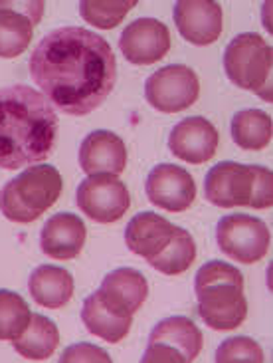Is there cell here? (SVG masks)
<instances>
[{"instance_id":"cell-24","label":"cell","mask_w":273,"mask_h":363,"mask_svg":"<svg viewBox=\"0 0 273 363\" xmlns=\"http://www.w3.org/2000/svg\"><path fill=\"white\" fill-rule=\"evenodd\" d=\"M196 258V245L194 238L190 236L188 230L178 226V233H176L175 240L168 245L163 255L158 256L156 260L151 262V266L163 272L166 276H176L186 272Z\"/></svg>"},{"instance_id":"cell-20","label":"cell","mask_w":273,"mask_h":363,"mask_svg":"<svg viewBox=\"0 0 273 363\" xmlns=\"http://www.w3.org/2000/svg\"><path fill=\"white\" fill-rule=\"evenodd\" d=\"M34 302L50 310H59L68 304L74 294V278L59 266H38L28 280Z\"/></svg>"},{"instance_id":"cell-27","label":"cell","mask_w":273,"mask_h":363,"mask_svg":"<svg viewBox=\"0 0 273 363\" xmlns=\"http://www.w3.org/2000/svg\"><path fill=\"white\" fill-rule=\"evenodd\" d=\"M214 359L218 363H262L264 350L252 337L240 335L222 342Z\"/></svg>"},{"instance_id":"cell-19","label":"cell","mask_w":273,"mask_h":363,"mask_svg":"<svg viewBox=\"0 0 273 363\" xmlns=\"http://www.w3.org/2000/svg\"><path fill=\"white\" fill-rule=\"evenodd\" d=\"M86 225L78 215L59 213L48 218V223L42 228L40 246L42 252L54 260H71L81 252L86 245Z\"/></svg>"},{"instance_id":"cell-4","label":"cell","mask_w":273,"mask_h":363,"mask_svg":"<svg viewBox=\"0 0 273 363\" xmlns=\"http://www.w3.org/2000/svg\"><path fill=\"white\" fill-rule=\"evenodd\" d=\"M204 193L206 199L220 208H269L273 205V173L272 169L260 165L224 161L208 171Z\"/></svg>"},{"instance_id":"cell-14","label":"cell","mask_w":273,"mask_h":363,"mask_svg":"<svg viewBox=\"0 0 273 363\" xmlns=\"http://www.w3.org/2000/svg\"><path fill=\"white\" fill-rule=\"evenodd\" d=\"M44 2H0V58H16L28 48Z\"/></svg>"},{"instance_id":"cell-28","label":"cell","mask_w":273,"mask_h":363,"mask_svg":"<svg viewBox=\"0 0 273 363\" xmlns=\"http://www.w3.org/2000/svg\"><path fill=\"white\" fill-rule=\"evenodd\" d=\"M69 362H101V363H109L111 357L108 355V352H103L101 347L91 344H76L68 347L62 357H59V363H69Z\"/></svg>"},{"instance_id":"cell-26","label":"cell","mask_w":273,"mask_h":363,"mask_svg":"<svg viewBox=\"0 0 273 363\" xmlns=\"http://www.w3.org/2000/svg\"><path fill=\"white\" fill-rule=\"evenodd\" d=\"M135 0H81L79 2V14L88 24H93L95 28L111 30L119 26L123 18L129 14V10L135 9Z\"/></svg>"},{"instance_id":"cell-7","label":"cell","mask_w":273,"mask_h":363,"mask_svg":"<svg viewBox=\"0 0 273 363\" xmlns=\"http://www.w3.org/2000/svg\"><path fill=\"white\" fill-rule=\"evenodd\" d=\"M202 332L185 315H173L155 325L149 335L143 363H192L202 352Z\"/></svg>"},{"instance_id":"cell-16","label":"cell","mask_w":273,"mask_h":363,"mask_svg":"<svg viewBox=\"0 0 273 363\" xmlns=\"http://www.w3.org/2000/svg\"><path fill=\"white\" fill-rule=\"evenodd\" d=\"M220 135L204 118H188L176 123L168 138V147L176 157L192 165H202L216 155Z\"/></svg>"},{"instance_id":"cell-2","label":"cell","mask_w":273,"mask_h":363,"mask_svg":"<svg viewBox=\"0 0 273 363\" xmlns=\"http://www.w3.org/2000/svg\"><path fill=\"white\" fill-rule=\"evenodd\" d=\"M58 113L28 86L0 89V167L14 171L48 159L56 145Z\"/></svg>"},{"instance_id":"cell-21","label":"cell","mask_w":273,"mask_h":363,"mask_svg":"<svg viewBox=\"0 0 273 363\" xmlns=\"http://www.w3.org/2000/svg\"><path fill=\"white\" fill-rule=\"evenodd\" d=\"M59 344L58 325L46 315L32 314L28 325L22 334L12 340L14 350L22 357H26L30 362H42L48 359L50 355L56 352Z\"/></svg>"},{"instance_id":"cell-6","label":"cell","mask_w":273,"mask_h":363,"mask_svg":"<svg viewBox=\"0 0 273 363\" xmlns=\"http://www.w3.org/2000/svg\"><path fill=\"white\" fill-rule=\"evenodd\" d=\"M273 50L260 34L244 32L236 36L224 52L226 76L238 88L255 91L272 101Z\"/></svg>"},{"instance_id":"cell-22","label":"cell","mask_w":273,"mask_h":363,"mask_svg":"<svg viewBox=\"0 0 273 363\" xmlns=\"http://www.w3.org/2000/svg\"><path fill=\"white\" fill-rule=\"evenodd\" d=\"M81 322L88 328L89 334L98 335L109 344H119L123 337H127L129 330L133 325V318H121L113 314L95 292L83 302Z\"/></svg>"},{"instance_id":"cell-1","label":"cell","mask_w":273,"mask_h":363,"mask_svg":"<svg viewBox=\"0 0 273 363\" xmlns=\"http://www.w3.org/2000/svg\"><path fill=\"white\" fill-rule=\"evenodd\" d=\"M30 76L54 108L88 116L109 98L117 60L108 40L88 28L66 26L40 40L28 62Z\"/></svg>"},{"instance_id":"cell-15","label":"cell","mask_w":273,"mask_h":363,"mask_svg":"<svg viewBox=\"0 0 273 363\" xmlns=\"http://www.w3.org/2000/svg\"><path fill=\"white\" fill-rule=\"evenodd\" d=\"M79 167L86 175H121L127 167L125 141L113 131L98 129L83 139L79 147Z\"/></svg>"},{"instance_id":"cell-13","label":"cell","mask_w":273,"mask_h":363,"mask_svg":"<svg viewBox=\"0 0 273 363\" xmlns=\"http://www.w3.org/2000/svg\"><path fill=\"white\" fill-rule=\"evenodd\" d=\"M119 48L136 66H151L163 60L170 50V32L156 18H139L123 30Z\"/></svg>"},{"instance_id":"cell-8","label":"cell","mask_w":273,"mask_h":363,"mask_svg":"<svg viewBox=\"0 0 273 363\" xmlns=\"http://www.w3.org/2000/svg\"><path fill=\"white\" fill-rule=\"evenodd\" d=\"M216 240L220 250L236 262H260L272 245L269 228L262 218L250 215H228L216 226Z\"/></svg>"},{"instance_id":"cell-18","label":"cell","mask_w":273,"mask_h":363,"mask_svg":"<svg viewBox=\"0 0 273 363\" xmlns=\"http://www.w3.org/2000/svg\"><path fill=\"white\" fill-rule=\"evenodd\" d=\"M178 226H175L165 216L155 213H141L125 228V242L129 250L136 256L145 258L151 264L165 252L168 245L175 240Z\"/></svg>"},{"instance_id":"cell-5","label":"cell","mask_w":273,"mask_h":363,"mask_svg":"<svg viewBox=\"0 0 273 363\" xmlns=\"http://www.w3.org/2000/svg\"><path fill=\"white\" fill-rule=\"evenodd\" d=\"M62 175L52 165L28 167L8 181L0 193V211L12 223L28 225L56 205L62 195Z\"/></svg>"},{"instance_id":"cell-10","label":"cell","mask_w":273,"mask_h":363,"mask_svg":"<svg viewBox=\"0 0 273 363\" xmlns=\"http://www.w3.org/2000/svg\"><path fill=\"white\" fill-rule=\"evenodd\" d=\"M78 206L91 220L109 225L117 223L131 206L127 185L115 175H91L78 186Z\"/></svg>"},{"instance_id":"cell-17","label":"cell","mask_w":273,"mask_h":363,"mask_svg":"<svg viewBox=\"0 0 273 363\" xmlns=\"http://www.w3.org/2000/svg\"><path fill=\"white\" fill-rule=\"evenodd\" d=\"M98 294L113 314L133 318V314H136L141 306L145 304L149 284L145 276L135 268H117L105 276Z\"/></svg>"},{"instance_id":"cell-11","label":"cell","mask_w":273,"mask_h":363,"mask_svg":"<svg viewBox=\"0 0 273 363\" xmlns=\"http://www.w3.org/2000/svg\"><path fill=\"white\" fill-rule=\"evenodd\" d=\"M145 191L153 205L168 213H182L196 199L194 179L186 169L170 163H163L149 173Z\"/></svg>"},{"instance_id":"cell-9","label":"cell","mask_w":273,"mask_h":363,"mask_svg":"<svg viewBox=\"0 0 273 363\" xmlns=\"http://www.w3.org/2000/svg\"><path fill=\"white\" fill-rule=\"evenodd\" d=\"M200 96V82L194 69L185 64H170L155 72L145 84L146 101L163 113H178L194 106Z\"/></svg>"},{"instance_id":"cell-25","label":"cell","mask_w":273,"mask_h":363,"mask_svg":"<svg viewBox=\"0 0 273 363\" xmlns=\"http://www.w3.org/2000/svg\"><path fill=\"white\" fill-rule=\"evenodd\" d=\"M32 312L26 300L16 292L0 290V340L12 342L16 340L28 325Z\"/></svg>"},{"instance_id":"cell-3","label":"cell","mask_w":273,"mask_h":363,"mask_svg":"<svg viewBox=\"0 0 273 363\" xmlns=\"http://www.w3.org/2000/svg\"><path fill=\"white\" fill-rule=\"evenodd\" d=\"M198 315L206 325L218 332L236 330L248 318L244 296V276L232 264L220 260L206 262L194 282Z\"/></svg>"},{"instance_id":"cell-23","label":"cell","mask_w":273,"mask_h":363,"mask_svg":"<svg viewBox=\"0 0 273 363\" xmlns=\"http://www.w3.org/2000/svg\"><path fill=\"white\" fill-rule=\"evenodd\" d=\"M272 118L262 109H244L232 119V139L244 151L265 149L272 141Z\"/></svg>"},{"instance_id":"cell-12","label":"cell","mask_w":273,"mask_h":363,"mask_svg":"<svg viewBox=\"0 0 273 363\" xmlns=\"http://www.w3.org/2000/svg\"><path fill=\"white\" fill-rule=\"evenodd\" d=\"M173 16L182 38L194 46L214 44L224 30L222 6L212 0H178Z\"/></svg>"}]
</instances>
